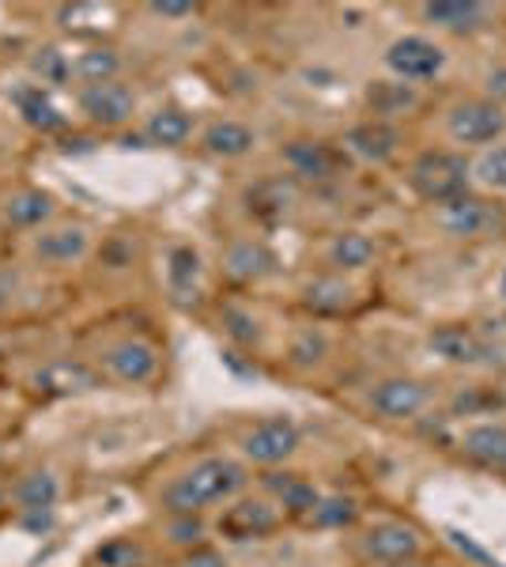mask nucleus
Masks as SVG:
<instances>
[{"label": "nucleus", "mask_w": 506, "mask_h": 567, "mask_svg": "<svg viewBox=\"0 0 506 567\" xmlns=\"http://www.w3.org/2000/svg\"><path fill=\"white\" fill-rule=\"evenodd\" d=\"M423 20L450 34H476L487 27L492 12L481 0H435V4H423Z\"/></svg>", "instance_id": "obj_16"}, {"label": "nucleus", "mask_w": 506, "mask_h": 567, "mask_svg": "<svg viewBox=\"0 0 506 567\" xmlns=\"http://www.w3.org/2000/svg\"><path fill=\"white\" fill-rule=\"evenodd\" d=\"M326 355H329V337L321 333V329H314V326L299 329V333L291 337V344H288V363L296 371L318 368V363L326 360Z\"/></svg>", "instance_id": "obj_30"}, {"label": "nucleus", "mask_w": 506, "mask_h": 567, "mask_svg": "<svg viewBox=\"0 0 506 567\" xmlns=\"http://www.w3.org/2000/svg\"><path fill=\"white\" fill-rule=\"evenodd\" d=\"M468 178H473V167L465 163V155L446 148L416 155V163L409 171V186L431 205H446V200L468 194Z\"/></svg>", "instance_id": "obj_2"}, {"label": "nucleus", "mask_w": 506, "mask_h": 567, "mask_svg": "<svg viewBox=\"0 0 506 567\" xmlns=\"http://www.w3.org/2000/svg\"><path fill=\"white\" fill-rule=\"evenodd\" d=\"M23 526L34 529V534H45L53 526V511H27L23 515Z\"/></svg>", "instance_id": "obj_42"}, {"label": "nucleus", "mask_w": 506, "mask_h": 567, "mask_svg": "<svg viewBox=\"0 0 506 567\" xmlns=\"http://www.w3.org/2000/svg\"><path fill=\"white\" fill-rule=\"evenodd\" d=\"M499 291H503V299H506V269H503V280H499Z\"/></svg>", "instance_id": "obj_44"}, {"label": "nucleus", "mask_w": 506, "mask_h": 567, "mask_svg": "<svg viewBox=\"0 0 506 567\" xmlns=\"http://www.w3.org/2000/svg\"><path fill=\"white\" fill-rule=\"evenodd\" d=\"M397 148H401V133L390 122H382V117L359 122L344 133V152H352L363 163H390Z\"/></svg>", "instance_id": "obj_14"}, {"label": "nucleus", "mask_w": 506, "mask_h": 567, "mask_svg": "<svg viewBox=\"0 0 506 567\" xmlns=\"http://www.w3.org/2000/svg\"><path fill=\"white\" fill-rule=\"evenodd\" d=\"M197 280H200V258L193 246H178L171 254V291L178 299H197Z\"/></svg>", "instance_id": "obj_31"}, {"label": "nucleus", "mask_w": 506, "mask_h": 567, "mask_svg": "<svg viewBox=\"0 0 506 567\" xmlns=\"http://www.w3.org/2000/svg\"><path fill=\"white\" fill-rule=\"evenodd\" d=\"M4 216L12 227H42L53 216V197L42 189H23V194L8 197Z\"/></svg>", "instance_id": "obj_27"}, {"label": "nucleus", "mask_w": 506, "mask_h": 567, "mask_svg": "<svg viewBox=\"0 0 506 567\" xmlns=\"http://www.w3.org/2000/svg\"><path fill=\"white\" fill-rule=\"evenodd\" d=\"M61 499V477L53 470H27L12 488V503L23 511H53Z\"/></svg>", "instance_id": "obj_20"}, {"label": "nucleus", "mask_w": 506, "mask_h": 567, "mask_svg": "<svg viewBox=\"0 0 506 567\" xmlns=\"http://www.w3.org/2000/svg\"><path fill=\"white\" fill-rule=\"evenodd\" d=\"M288 189H283V182H261V186L250 194V208L261 216H280L283 208H288Z\"/></svg>", "instance_id": "obj_36"}, {"label": "nucleus", "mask_w": 506, "mask_h": 567, "mask_svg": "<svg viewBox=\"0 0 506 567\" xmlns=\"http://www.w3.org/2000/svg\"><path fill=\"white\" fill-rule=\"evenodd\" d=\"M366 103L374 106V114L393 117V114H404V110L416 106V91L412 84H401V80H374L371 87H366Z\"/></svg>", "instance_id": "obj_28"}, {"label": "nucleus", "mask_w": 506, "mask_h": 567, "mask_svg": "<svg viewBox=\"0 0 506 567\" xmlns=\"http://www.w3.org/2000/svg\"><path fill=\"white\" fill-rule=\"evenodd\" d=\"M91 250V235L87 227L69 224V227H53V231H42L34 239V258L42 265H72L80 258H87Z\"/></svg>", "instance_id": "obj_18"}, {"label": "nucleus", "mask_w": 506, "mask_h": 567, "mask_svg": "<svg viewBox=\"0 0 506 567\" xmlns=\"http://www.w3.org/2000/svg\"><path fill=\"white\" fill-rule=\"evenodd\" d=\"M382 567H423L420 560H401V564H382Z\"/></svg>", "instance_id": "obj_43"}, {"label": "nucleus", "mask_w": 506, "mask_h": 567, "mask_svg": "<svg viewBox=\"0 0 506 567\" xmlns=\"http://www.w3.org/2000/svg\"><path fill=\"white\" fill-rule=\"evenodd\" d=\"M99 560H103L106 567H136L141 564V548H136L133 542H114L99 553Z\"/></svg>", "instance_id": "obj_38"}, {"label": "nucleus", "mask_w": 506, "mask_h": 567, "mask_svg": "<svg viewBox=\"0 0 506 567\" xmlns=\"http://www.w3.org/2000/svg\"><path fill=\"white\" fill-rule=\"evenodd\" d=\"M224 329L231 341H238L242 349H254L257 341H261V326H257V318L250 315V310L242 307H227L224 310Z\"/></svg>", "instance_id": "obj_35"}, {"label": "nucleus", "mask_w": 506, "mask_h": 567, "mask_svg": "<svg viewBox=\"0 0 506 567\" xmlns=\"http://www.w3.org/2000/svg\"><path fill=\"white\" fill-rule=\"evenodd\" d=\"M167 534H171V542L174 545H186V548H200L205 545V523H200L197 515H171V523H167Z\"/></svg>", "instance_id": "obj_37"}, {"label": "nucleus", "mask_w": 506, "mask_h": 567, "mask_svg": "<svg viewBox=\"0 0 506 567\" xmlns=\"http://www.w3.org/2000/svg\"><path fill=\"white\" fill-rule=\"evenodd\" d=\"M473 175L481 178L487 189H495V194H506V144L487 148L481 159H476Z\"/></svg>", "instance_id": "obj_33"}, {"label": "nucleus", "mask_w": 506, "mask_h": 567, "mask_svg": "<svg viewBox=\"0 0 506 567\" xmlns=\"http://www.w3.org/2000/svg\"><path fill=\"white\" fill-rule=\"evenodd\" d=\"M435 224L450 239H487V235L506 227V213L503 205H495V200L481 194H462L435 208Z\"/></svg>", "instance_id": "obj_3"}, {"label": "nucleus", "mask_w": 506, "mask_h": 567, "mask_svg": "<svg viewBox=\"0 0 506 567\" xmlns=\"http://www.w3.org/2000/svg\"><path fill=\"white\" fill-rule=\"evenodd\" d=\"M499 470H503V473H506V454H503V462H499Z\"/></svg>", "instance_id": "obj_45"}, {"label": "nucleus", "mask_w": 506, "mask_h": 567, "mask_svg": "<svg viewBox=\"0 0 506 567\" xmlns=\"http://www.w3.org/2000/svg\"><path fill=\"white\" fill-rule=\"evenodd\" d=\"M261 488H265V496L283 511V515L307 518L321 499V492L314 488V484H310L307 477H299V473H288V470H265Z\"/></svg>", "instance_id": "obj_13"}, {"label": "nucleus", "mask_w": 506, "mask_h": 567, "mask_svg": "<svg viewBox=\"0 0 506 567\" xmlns=\"http://www.w3.org/2000/svg\"><path fill=\"white\" fill-rule=\"evenodd\" d=\"M34 390L45 398H69V393H87L99 386V374L80 360H50L34 371Z\"/></svg>", "instance_id": "obj_15"}, {"label": "nucleus", "mask_w": 506, "mask_h": 567, "mask_svg": "<svg viewBox=\"0 0 506 567\" xmlns=\"http://www.w3.org/2000/svg\"><path fill=\"white\" fill-rule=\"evenodd\" d=\"M355 518H359V503L352 496H321L318 507L307 515V523L321 529H344V526H352Z\"/></svg>", "instance_id": "obj_32"}, {"label": "nucleus", "mask_w": 506, "mask_h": 567, "mask_svg": "<svg viewBox=\"0 0 506 567\" xmlns=\"http://www.w3.org/2000/svg\"><path fill=\"white\" fill-rule=\"evenodd\" d=\"M99 363L106 368V374H114L117 382H128V386H144L159 374V349L141 337H125V341H114L110 349H103Z\"/></svg>", "instance_id": "obj_9"}, {"label": "nucleus", "mask_w": 506, "mask_h": 567, "mask_svg": "<svg viewBox=\"0 0 506 567\" xmlns=\"http://www.w3.org/2000/svg\"><path fill=\"white\" fill-rule=\"evenodd\" d=\"M280 526H283V511L269 496L235 499L219 515V534L231 537V542H261V537L276 534Z\"/></svg>", "instance_id": "obj_8"}, {"label": "nucleus", "mask_w": 506, "mask_h": 567, "mask_svg": "<svg viewBox=\"0 0 506 567\" xmlns=\"http://www.w3.org/2000/svg\"><path fill=\"white\" fill-rule=\"evenodd\" d=\"M272 269H276V254L265 243L242 239V243H235L231 250L224 254V272L231 280H238V284L265 280Z\"/></svg>", "instance_id": "obj_19"}, {"label": "nucleus", "mask_w": 506, "mask_h": 567, "mask_svg": "<svg viewBox=\"0 0 506 567\" xmlns=\"http://www.w3.org/2000/svg\"><path fill=\"white\" fill-rule=\"evenodd\" d=\"M427 344H431V352L443 355L446 363H465V368L492 363L487 360V355H492L487 341H481L468 326H438L435 333L427 337Z\"/></svg>", "instance_id": "obj_17"}, {"label": "nucleus", "mask_w": 506, "mask_h": 567, "mask_svg": "<svg viewBox=\"0 0 506 567\" xmlns=\"http://www.w3.org/2000/svg\"><path fill=\"white\" fill-rule=\"evenodd\" d=\"M205 148L219 159H242L246 152L254 148V130L242 122H211L205 130Z\"/></svg>", "instance_id": "obj_25"}, {"label": "nucleus", "mask_w": 506, "mask_h": 567, "mask_svg": "<svg viewBox=\"0 0 506 567\" xmlns=\"http://www.w3.org/2000/svg\"><path fill=\"white\" fill-rule=\"evenodd\" d=\"M0 507H4V488H0Z\"/></svg>", "instance_id": "obj_46"}, {"label": "nucleus", "mask_w": 506, "mask_h": 567, "mask_svg": "<svg viewBox=\"0 0 506 567\" xmlns=\"http://www.w3.org/2000/svg\"><path fill=\"white\" fill-rule=\"evenodd\" d=\"M250 484L246 465L224 454H208V458L193 462L186 473H178L167 488H163V511L167 515H200V511L216 507V503L238 499L242 488Z\"/></svg>", "instance_id": "obj_1"}, {"label": "nucleus", "mask_w": 506, "mask_h": 567, "mask_svg": "<svg viewBox=\"0 0 506 567\" xmlns=\"http://www.w3.org/2000/svg\"><path fill=\"white\" fill-rule=\"evenodd\" d=\"M31 69H34V76H39L42 84H64V80L72 76V61L64 58L61 50H53V45H45V50L34 53Z\"/></svg>", "instance_id": "obj_34"}, {"label": "nucleus", "mask_w": 506, "mask_h": 567, "mask_svg": "<svg viewBox=\"0 0 506 567\" xmlns=\"http://www.w3.org/2000/svg\"><path fill=\"white\" fill-rule=\"evenodd\" d=\"M462 451L473 462L499 470V462H503V454H506V424H492V420H484V424H473L462 435Z\"/></svg>", "instance_id": "obj_23"}, {"label": "nucleus", "mask_w": 506, "mask_h": 567, "mask_svg": "<svg viewBox=\"0 0 506 567\" xmlns=\"http://www.w3.org/2000/svg\"><path fill=\"white\" fill-rule=\"evenodd\" d=\"M182 567H227V560L224 556L216 553V548H189L186 553V560H182Z\"/></svg>", "instance_id": "obj_40"}, {"label": "nucleus", "mask_w": 506, "mask_h": 567, "mask_svg": "<svg viewBox=\"0 0 506 567\" xmlns=\"http://www.w3.org/2000/svg\"><path fill=\"white\" fill-rule=\"evenodd\" d=\"M423 537L416 526L397 523V518H382V523L366 526L359 537V556L371 564H401V560H420Z\"/></svg>", "instance_id": "obj_6"}, {"label": "nucleus", "mask_w": 506, "mask_h": 567, "mask_svg": "<svg viewBox=\"0 0 506 567\" xmlns=\"http://www.w3.org/2000/svg\"><path fill=\"white\" fill-rule=\"evenodd\" d=\"M385 69L401 80V84H420V80H435L446 69V50L438 42L423 39V34H404L385 50Z\"/></svg>", "instance_id": "obj_7"}, {"label": "nucleus", "mask_w": 506, "mask_h": 567, "mask_svg": "<svg viewBox=\"0 0 506 567\" xmlns=\"http://www.w3.org/2000/svg\"><path fill=\"white\" fill-rule=\"evenodd\" d=\"M427 386L420 379H409V374H393V379L374 382L371 393H366V405H371L374 416L382 420H412L423 413L427 405Z\"/></svg>", "instance_id": "obj_10"}, {"label": "nucleus", "mask_w": 506, "mask_h": 567, "mask_svg": "<svg viewBox=\"0 0 506 567\" xmlns=\"http://www.w3.org/2000/svg\"><path fill=\"white\" fill-rule=\"evenodd\" d=\"M16 106H20L23 122L31 125V130H42V133H58L64 130V114L58 106H53V99L45 95L42 84H31V87H20L16 91Z\"/></svg>", "instance_id": "obj_22"}, {"label": "nucleus", "mask_w": 506, "mask_h": 567, "mask_svg": "<svg viewBox=\"0 0 506 567\" xmlns=\"http://www.w3.org/2000/svg\"><path fill=\"white\" fill-rule=\"evenodd\" d=\"M72 72L84 80V87L87 84H106V80H117V72H122V58H117L110 45H91V50H84L76 61H72Z\"/></svg>", "instance_id": "obj_29"}, {"label": "nucleus", "mask_w": 506, "mask_h": 567, "mask_svg": "<svg viewBox=\"0 0 506 567\" xmlns=\"http://www.w3.org/2000/svg\"><path fill=\"white\" fill-rule=\"evenodd\" d=\"M487 99H492L495 106H506V65L487 72Z\"/></svg>", "instance_id": "obj_41"}, {"label": "nucleus", "mask_w": 506, "mask_h": 567, "mask_svg": "<svg viewBox=\"0 0 506 567\" xmlns=\"http://www.w3.org/2000/svg\"><path fill=\"white\" fill-rule=\"evenodd\" d=\"M193 12H197V8L186 4V0H155L152 4V16H163V20H186Z\"/></svg>", "instance_id": "obj_39"}, {"label": "nucleus", "mask_w": 506, "mask_h": 567, "mask_svg": "<svg viewBox=\"0 0 506 567\" xmlns=\"http://www.w3.org/2000/svg\"><path fill=\"white\" fill-rule=\"evenodd\" d=\"M283 159H288V167L296 171L299 178H310V182L340 178L348 167L344 152L326 141H291L288 152H283Z\"/></svg>", "instance_id": "obj_12"}, {"label": "nucleus", "mask_w": 506, "mask_h": 567, "mask_svg": "<svg viewBox=\"0 0 506 567\" xmlns=\"http://www.w3.org/2000/svg\"><path fill=\"white\" fill-rule=\"evenodd\" d=\"M446 130L465 148H487L506 133V110L495 106L492 99H465V103L450 106Z\"/></svg>", "instance_id": "obj_5"}, {"label": "nucleus", "mask_w": 506, "mask_h": 567, "mask_svg": "<svg viewBox=\"0 0 506 567\" xmlns=\"http://www.w3.org/2000/svg\"><path fill=\"white\" fill-rule=\"evenodd\" d=\"M374 258H379V246L363 231H340L329 243V265L337 272H363L366 265H374Z\"/></svg>", "instance_id": "obj_21"}, {"label": "nucleus", "mask_w": 506, "mask_h": 567, "mask_svg": "<svg viewBox=\"0 0 506 567\" xmlns=\"http://www.w3.org/2000/svg\"><path fill=\"white\" fill-rule=\"evenodd\" d=\"M302 432L291 416H265L257 420L250 432L242 435V458L250 465H261V470H276L299 451Z\"/></svg>", "instance_id": "obj_4"}, {"label": "nucleus", "mask_w": 506, "mask_h": 567, "mask_svg": "<svg viewBox=\"0 0 506 567\" xmlns=\"http://www.w3.org/2000/svg\"><path fill=\"white\" fill-rule=\"evenodd\" d=\"M352 284H344L340 277H314L302 288V303H307L314 315H340V310L352 307Z\"/></svg>", "instance_id": "obj_24"}, {"label": "nucleus", "mask_w": 506, "mask_h": 567, "mask_svg": "<svg viewBox=\"0 0 506 567\" xmlns=\"http://www.w3.org/2000/svg\"><path fill=\"white\" fill-rule=\"evenodd\" d=\"M76 103L91 117V122L103 125V130H117V125H125L128 117L136 114V95L125 84H117V80L80 87Z\"/></svg>", "instance_id": "obj_11"}, {"label": "nucleus", "mask_w": 506, "mask_h": 567, "mask_svg": "<svg viewBox=\"0 0 506 567\" xmlns=\"http://www.w3.org/2000/svg\"><path fill=\"white\" fill-rule=\"evenodd\" d=\"M193 136V117L182 106H163L152 114L148 122V141L159 144V148H178Z\"/></svg>", "instance_id": "obj_26"}]
</instances>
